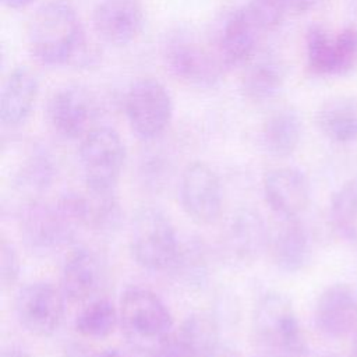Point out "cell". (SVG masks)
<instances>
[{
  "label": "cell",
  "instance_id": "cell-1",
  "mask_svg": "<svg viewBox=\"0 0 357 357\" xmlns=\"http://www.w3.org/2000/svg\"><path fill=\"white\" fill-rule=\"evenodd\" d=\"M28 49L32 57L47 67H60L88 56L82 22L71 4L52 0L32 15L26 29Z\"/></svg>",
  "mask_w": 357,
  "mask_h": 357
},
{
  "label": "cell",
  "instance_id": "cell-2",
  "mask_svg": "<svg viewBox=\"0 0 357 357\" xmlns=\"http://www.w3.org/2000/svg\"><path fill=\"white\" fill-rule=\"evenodd\" d=\"M119 314L127 342L149 356L174 331V319L166 303L142 286H130L121 293Z\"/></svg>",
  "mask_w": 357,
  "mask_h": 357
},
{
  "label": "cell",
  "instance_id": "cell-3",
  "mask_svg": "<svg viewBox=\"0 0 357 357\" xmlns=\"http://www.w3.org/2000/svg\"><path fill=\"white\" fill-rule=\"evenodd\" d=\"M257 342L276 357H307V336L291 300L279 291H266L257 301L252 315Z\"/></svg>",
  "mask_w": 357,
  "mask_h": 357
},
{
  "label": "cell",
  "instance_id": "cell-4",
  "mask_svg": "<svg viewBox=\"0 0 357 357\" xmlns=\"http://www.w3.org/2000/svg\"><path fill=\"white\" fill-rule=\"evenodd\" d=\"M166 68L181 82L212 88L227 71L218 54L215 40H205L190 29H176L163 45Z\"/></svg>",
  "mask_w": 357,
  "mask_h": 357
},
{
  "label": "cell",
  "instance_id": "cell-5",
  "mask_svg": "<svg viewBox=\"0 0 357 357\" xmlns=\"http://www.w3.org/2000/svg\"><path fill=\"white\" fill-rule=\"evenodd\" d=\"M181 243L170 218L156 206L139 208L130 227V251L142 269L170 272L176 265Z\"/></svg>",
  "mask_w": 357,
  "mask_h": 357
},
{
  "label": "cell",
  "instance_id": "cell-6",
  "mask_svg": "<svg viewBox=\"0 0 357 357\" xmlns=\"http://www.w3.org/2000/svg\"><path fill=\"white\" fill-rule=\"evenodd\" d=\"M79 163L86 190L116 192L127 151L120 134L109 126H95L79 142Z\"/></svg>",
  "mask_w": 357,
  "mask_h": 357
},
{
  "label": "cell",
  "instance_id": "cell-7",
  "mask_svg": "<svg viewBox=\"0 0 357 357\" xmlns=\"http://www.w3.org/2000/svg\"><path fill=\"white\" fill-rule=\"evenodd\" d=\"M124 112L131 131L142 141L160 137L173 117V99L156 78L134 81L124 95Z\"/></svg>",
  "mask_w": 357,
  "mask_h": 357
},
{
  "label": "cell",
  "instance_id": "cell-8",
  "mask_svg": "<svg viewBox=\"0 0 357 357\" xmlns=\"http://www.w3.org/2000/svg\"><path fill=\"white\" fill-rule=\"evenodd\" d=\"M20 234L32 251L52 252L68 244L77 231L57 202L29 198L18 213Z\"/></svg>",
  "mask_w": 357,
  "mask_h": 357
},
{
  "label": "cell",
  "instance_id": "cell-9",
  "mask_svg": "<svg viewBox=\"0 0 357 357\" xmlns=\"http://www.w3.org/2000/svg\"><path fill=\"white\" fill-rule=\"evenodd\" d=\"M64 301L63 291L49 282L35 280L26 283L15 296L14 310L17 321L33 336H52L63 322Z\"/></svg>",
  "mask_w": 357,
  "mask_h": 357
},
{
  "label": "cell",
  "instance_id": "cell-10",
  "mask_svg": "<svg viewBox=\"0 0 357 357\" xmlns=\"http://www.w3.org/2000/svg\"><path fill=\"white\" fill-rule=\"evenodd\" d=\"M178 199L185 215L195 223H215L223 208V188L219 176L205 162L188 163L180 174Z\"/></svg>",
  "mask_w": 357,
  "mask_h": 357
},
{
  "label": "cell",
  "instance_id": "cell-11",
  "mask_svg": "<svg viewBox=\"0 0 357 357\" xmlns=\"http://www.w3.org/2000/svg\"><path fill=\"white\" fill-rule=\"evenodd\" d=\"M265 32L268 31L250 4L233 10L213 39L225 68L244 67L259 52Z\"/></svg>",
  "mask_w": 357,
  "mask_h": 357
},
{
  "label": "cell",
  "instance_id": "cell-12",
  "mask_svg": "<svg viewBox=\"0 0 357 357\" xmlns=\"http://www.w3.org/2000/svg\"><path fill=\"white\" fill-rule=\"evenodd\" d=\"M98 113L96 100L79 85L57 88L49 98L46 116L53 131L64 139L82 138L91 128Z\"/></svg>",
  "mask_w": 357,
  "mask_h": 357
},
{
  "label": "cell",
  "instance_id": "cell-13",
  "mask_svg": "<svg viewBox=\"0 0 357 357\" xmlns=\"http://www.w3.org/2000/svg\"><path fill=\"white\" fill-rule=\"evenodd\" d=\"M92 25L100 40L123 47L141 35L145 13L139 0H100L92 11Z\"/></svg>",
  "mask_w": 357,
  "mask_h": 357
},
{
  "label": "cell",
  "instance_id": "cell-14",
  "mask_svg": "<svg viewBox=\"0 0 357 357\" xmlns=\"http://www.w3.org/2000/svg\"><path fill=\"white\" fill-rule=\"evenodd\" d=\"M262 191L269 208L282 219L300 218L311 199L308 177L293 166L268 170L262 178Z\"/></svg>",
  "mask_w": 357,
  "mask_h": 357
},
{
  "label": "cell",
  "instance_id": "cell-15",
  "mask_svg": "<svg viewBox=\"0 0 357 357\" xmlns=\"http://www.w3.org/2000/svg\"><path fill=\"white\" fill-rule=\"evenodd\" d=\"M220 349L219 328L204 312L188 315L151 357H215Z\"/></svg>",
  "mask_w": 357,
  "mask_h": 357
},
{
  "label": "cell",
  "instance_id": "cell-16",
  "mask_svg": "<svg viewBox=\"0 0 357 357\" xmlns=\"http://www.w3.org/2000/svg\"><path fill=\"white\" fill-rule=\"evenodd\" d=\"M314 325L329 339H342L357 331V293L346 283L322 290L314 305Z\"/></svg>",
  "mask_w": 357,
  "mask_h": 357
},
{
  "label": "cell",
  "instance_id": "cell-17",
  "mask_svg": "<svg viewBox=\"0 0 357 357\" xmlns=\"http://www.w3.org/2000/svg\"><path fill=\"white\" fill-rule=\"evenodd\" d=\"M225 243L233 258L240 262H252L269 248L271 234L259 212L241 208L229 220Z\"/></svg>",
  "mask_w": 357,
  "mask_h": 357
},
{
  "label": "cell",
  "instance_id": "cell-18",
  "mask_svg": "<svg viewBox=\"0 0 357 357\" xmlns=\"http://www.w3.org/2000/svg\"><path fill=\"white\" fill-rule=\"evenodd\" d=\"M39 79L26 66H18L10 71L1 86L0 120L4 127L24 124L38 100Z\"/></svg>",
  "mask_w": 357,
  "mask_h": 357
},
{
  "label": "cell",
  "instance_id": "cell-19",
  "mask_svg": "<svg viewBox=\"0 0 357 357\" xmlns=\"http://www.w3.org/2000/svg\"><path fill=\"white\" fill-rule=\"evenodd\" d=\"M102 282V266L98 255L88 247L73 248L61 266L60 290L71 303L88 301Z\"/></svg>",
  "mask_w": 357,
  "mask_h": 357
},
{
  "label": "cell",
  "instance_id": "cell-20",
  "mask_svg": "<svg viewBox=\"0 0 357 357\" xmlns=\"http://www.w3.org/2000/svg\"><path fill=\"white\" fill-rule=\"evenodd\" d=\"M269 250L275 266L284 273H297L308 265L312 243L310 231L300 218L283 219L280 227L271 237Z\"/></svg>",
  "mask_w": 357,
  "mask_h": 357
},
{
  "label": "cell",
  "instance_id": "cell-21",
  "mask_svg": "<svg viewBox=\"0 0 357 357\" xmlns=\"http://www.w3.org/2000/svg\"><path fill=\"white\" fill-rule=\"evenodd\" d=\"M241 78L244 96L254 103H266L275 99L284 84V68L272 52H258L245 66Z\"/></svg>",
  "mask_w": 357,
  "mask_h": 357
},
{
  "label": "cell",
  "instance_id": "cell-22",
  "mask_svg": "<svg viewBox=\"0 0 357 357\" xmlns=\"http://www.w3.org/2000/svg\"><path fill=\"white\" fill-rule=\"evenodd\" d=\"M315 123L329 141L351 144L357 141V102L349 96L329 98L318 107Z\"/></svg>",
  "mask_w": 357,
  "mask_h": 357
},
{
  "label": "cell",
  "instance_id": "cell-23",
  "mask_svg": "<svg viewBox=\"0 0 357 357\" xmlns=\"http://www.w3.org/2000/svg\"><path fill=\"white\" fill-rule=\"evenodd\" d=\"M303 120L291 107H282L268 116L261 128L264 149L275 158L290 156L300 145Z\"/></svg>",
  "mask_w": 357,
  "mask_h": 357
},
{
  "label": "cell",
  "instance_id": "cell-24",
  "mask_svg": "<svg viewBox=\"0 0 357 357\" xmlns=\"http://www.w3.org/2000/svg\"><path fill=\"white\" fill-rule=\"evenodd\" d=\"M56 177V165L53 156L42 146H32L24 159L18 163L13 176L15 187L31 198H38L46 191Z\"/></svg>",
  "mask_w": 357,
  "mask_h": 357
},
{
  "label": "cell",
  "instance_id": "cell-25",
  "mask_svg": "<svg viewBox=\"0 0 357 357\" xmlns=\"http://www.w3.org/2000/svg\"><path fill=\"white\" fill-rule=\"evenodd\" d=\"M120 325L119 308L106 297L91 300L75 317V331L88 339H106Z\"/></svg>",
  "mask_w": 357,
  "mask_h": 357
},
{
  "label": "cell",
  "instance_id": "cell-26",
  "mask_svg": "<svg viewBox=\"0 0 357 357\" xmlns=\"http://www.w3.org/2000/svg\"><path fill=\"white\" fill-rule=\"evenodd\" d=\"M305 57L310 71L319 77H337L336 39L321 25H311L305 35Z\"/></svg>",
  "mask_w": 357,
  "mask_h": 357
},
{
  "label": "cell",
  "instance_id": "cell-27",
  "mask_svg": "<svg viewBox=\"0 0 357 357\" xmlns=\"http://www.w3.org/2000/svg\"><path fill=\"white\" fill-rule=\"evenodd\" d=\"M329 218L340 237L357 244V177L335 191L331 198Z\"/></svg>",
  "mask_w": 357,
  "mask_h": 357
},
{
  "label": "cell",
  "instance_id": "cell-28",
  "mask_svg": "<svg viewBox=\"0 0 357 357\" xmlns=\"http://www.w3.org/2000/svg\"><path fill=\"white\" fill-rule=\"evenodd\" d=\"M254 10L266 31L279 28L289 17L307 13L318 4V0H250Z\"/></svg>",
  "mask_w": 357,
  "mask_h": 357
},
{
  "label": "cell",
  "instance_id": "cell-29",
  "mask_svg": "<svg viewBox=\"0 0 357 357\" xmlns=\"http://www.w3.org/2000/svg\"><path fill=\"white\" fill-rule=\"evenodd\" d=\"M172 272H176L187 283L199 284L206 275V259L202 248L197 244L181 245L178 258Z\"/></svg>",
  "mask_w": 357,
  "mask_h": 357
},
{
  "label": "cell",
  "instance_id": "cell-30",
  "mask_svg": "<svg viewBox=\"0 0 357 357\" xmlns=\"http://www.w3.org/2000/svg\"><path fill=\"white\" fill-rule=\"evenodd\" d=\"M337 77L350 74L357 67V28L346 26L335 35Z\"/></svg>",
  "mask_w": 357,
  "mask_h": 357
},
{
  "label": "cell",
  "instance_id": "cell-31",
  "mask_svg": "<svg viewBox=\"0 0 357 357\" xmlns=\"http://www.w3.org/2000/svg\"><path fill=\"white\" fill-rule=\"evenodd\" d=\"M21 272V262L17 248L4 236L0 241V282L4 289L17 283Z\"/></svg>",
  "mask_w": 357,
  "mask_h": 357
},
{
  "label": "cell",
  "instance_id": "cell-32",
  "mask_svg": "<svg viewBox=\"0 0 357 357\" xmlns=\"http://www.w3.org/2000/svg\"><path fill=\"white\" fill-rule=\"evenodd\" d=\"M36 0H1V4L10 10H22L33 4Z\"/></svg>",
  "mask_w": 357,
  "mask_h": 357
},
{
  "label": "cell",
  "instance_id": "cell-33",
  "mask_svg": "<svg viewBox=\"0 0 357 357\" xmlns=\"http://www.w3.org/2000/svg\"><path fill=\"white\" fill-rule=\"evenodd\" d=\"M95 357H123V354L116 349H106V350L98 353Z\"/></svg>",
  "mask_w": 357,
  "mask_h": 357
},
{
  "label": "cell",
  "instance_id": "cell-34",
  "mask_svg": "<svg viewBox=\"0 0 357 357\" xmlns=\"http://www.w3.org/2000/svg\"><path fill=\"white\" fill-rule=\"evenodd\" d=\"M215 357H234V356H233V353H231L230 349L220 346V349L218 350V353L215 354Z\"/></svg>",
  "mask_w": 357,
  "mask_h": 357
},
{
  "label": "cell",
  "instance_id": "cell-35",
  "mask_svg": "<svg viewBox=\"0 0 357 357\" xmlns=\"http://www.w3.org/2000/svg\"><path fill=\"white\" fill-rule=\"evenodd\" d=\"M353 357H357V331H356L354 340H353Z\"/></svg>",
  "mask_w": 357,
  "mask_h": 357
},
{
  "label": "cell",
  "instance_id": "cell-36",
  "mask_svg": "<svg viewBox=\"0 0 357 357\" xmlns=\"http://www.w3.org/2000/svg\"><path fill=\"white\" fill-rule=\"evenodd\" d=\"M351 4V8L354 10V13H357V0H349Z\"/></svg>",
  "mask_w": 357,
  "mask_h": 357
},
{
  "label": "cell",
  "instance_id": "cell-37",
  "mask_svg": "<svg viewBox=\"0 0 357 357\" xmlns=\"http://www.w3.org/2000/svg\"><path fill=\"white\" fill-rule=\"evenodd\" d=\"M257 357H276V356H272V354H264V356H257Z\"/></svg>",
  "mask_w": 357,
  "mask_h": 357
}]
</instances>
